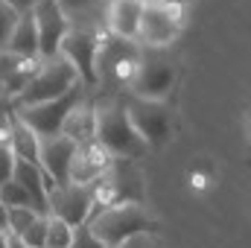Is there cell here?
<instances>
[{
	"label": "cell",
	"instance_id": "44dd1931",
	"mask_svg": "<svg viewBox=\"0 0 251 248\" xmlns=\"http://www.w3.org/2000/svg\"><path fill=\"white\" fill-rule=\"evenodd\" d=\"M38 67H41V59H18V64H15V67L6 73V79H3V99L12 102L15 97H21V94L26 91V85L35 79Z\"/></svg>",
	"mask_w": 251,
	"mask_h": 248
},
{
	"label": "cell",
	"instance_id": "d6a6232c",
	"mask_svg": "<svg viewBox=\"0 0 251 248\" xmlns=\"http://www.w3.org/2000/svg\"><path fill=\"white\" fill-rule=\"evenodd\" d=\"M6 248H26L24 243H18L15 237H6Z\"/></svg>",
	"mask_w": 251,
	"mask_h": 248
},
{
	"label": "cell",
	"instance_id": "3957f363",
	"mask_svg": "<svg viewBox=\"0 0 251 248\" xmlns=\"http://www.w3.org/2000/svg\"><path fill=\"white\" fill-rule=\"evenodd\" d=\"M88 231L105 248H117L134 234H155V219L143 204H117V207H94L88 216Z\"/></svg>",
	"mask_w": 251,
	"mask_h": 248
},
{
	"label": "cell",
	"instance_id": "4316f807",
	"mask_svg": "<svg viewBox=\"0 0 251 248\" xmlns=\"http://www.w3.org/2000/svg\"><path fill=\"white\" fill-rule=\"evenodd\" d=\"M12 170H15V158H12L6 140H0V187L12 178Z\"/></svg>",
	"mask_w": 251,
	"mask_h": 248
},
{
	"label": "cell",
	"instance_id": "e575fe53",
	"mask_svg": "<svg viewBox=\"0 0 251 248\" xmlns=\"http://www.w3.org/2000/svg\"><path fill=\"white\" fill-rule=\"evenodd\" d=\"M6 237H9V234H3V231H0V248H6Z\"/></svg>",
	"mask_w": 251,
	"mask_h": 248
},
{
	"label": "cell",
	"instance_id": "83f0119b",
	"mask_svg": "<svg viewBox=\"0 0 251 248\" xmlns=\"http://www.w3.org/2000/svg\"><path fill=\"white\" fill-rule=\"evenodd\" d=\"M117 248H161V243H158L155 234H134L126 243H120Z\"/></svg>",
	"mask_w": 251,
	"mask_h": 248
},
{
	"label": "cell",
	"instance_id": "4fadbf2b",
	"mask_svg": "<svg viewBox=\"0 0 251 248\" xmlns=\"http://www.w3.org/2000/svg\"><path fill=\"white\" fill-rule=\"evenodd\" d=\"M73 152H76V143L62 137V134L38 137V164H41V173L53 184H67V173H70Z\"/></svg>",
	"mask_w": 251,
	"mask_h": 248
},
{
	"label": "cell",
	"instance_id": "52a82bcc",
	"mask_svg": "<svg viewBox=\"0 0 251 248\" xmlns=\"http://www.w3.org/2000/svg\"><path fill=\"white\" fill-rule=\"evenodd\" d=\"M88 94H94V91H88L82 82H76V85H73L67 94H62L59 99L41 102V105H29V108H12V111H15V117H18L21 123H26L38 137H53V134L62 131L64 117H67Z\"/></svg>",
	"mask_w": 251,
	"mask_h": 248
},
{
	"label": "cell",
	"instance_id": "484cf974",
	"mask_svg": "<svg viewBox=\"0 0 251 248\" xmlns=\"http://www.w3.org/2000/svg\"><path fill=\"white\" fill-rule=\"evenodd\" d=\"M70 248H105L91 231H88V225H79V228H73V240H70Z\"/></svg>",
	"mask_w": 251,
	"mask_h": 248
},
{
	"label": "cell",
	"instance_id": "9c48e42d",
	"mask_svg": "<svg viewBox=\"0 0 251 248\" xmlns=\"http://www.w3.org/2000/svg\"><path fill=\"white\" fill-rule=\"evenodd\" d=\"M181 32V9L167 6L158 0H146L140 9L137 24V44L140 47H170Z\"/></svg>",
	"mask_w": 251,
	"mask_h": 248
},
{
	"label": "cell",
	"instance_id": "d4e9b609",
	"mask_svg": "<svg viewBox=\"0 0 251 248\" xmlns=\"http://www.w3.org/2000/svg\"><path fill=\"white\" fill-rule=\"evenodd\" d=\"M15 21H18V12H15L9 3H3V0H0V50H3V47H6V41H9V32H12Z\"/></svg>",
	"mask_w": 251,
	"mask_h": 248
},
{
	"label": "cell",
	"instance_id": "4dcf8cb0",
	"mask_svg": "<svg viewBox=\"0 0 251 248\" xmlns=\"http://www.w3.org/2000/svg\"><path fill=\"white\" fill-rule=\"evenodd\" d=\"M3 3H9V6L18 12V15H24V12H32L38 0H3Z\"/></svg>",
	"mask_w": 251,
	"mask_h": 248
},
{
	"label": "cell",
	"instance_id": "603a6c76",
	"mask_svg": "<svg viewBox=\"0 0 251 248\" xmlns=\"http://www.w3.org/2000/svg\"><path fill=\"white\" fill-rule=\"evenodd\" d=\"M0 204H3L6 210H12V207H29V210H32V201H29V196H26L21 187L15 184L12 178L0 187Z\"/></svg>",
	"mask_w": 251,
	"mask_h": 248
},
{
	"label": "cell",
	"instance_id": "ac0fdd59",
	"mask_svg": "<svg viewBox=\"0 0 251 248\" xmlns=\"http://www.w3.org/2000/svg\"><path fill=\"white\" fill-rule=\"evenodd\" d=\"M6 146H9V152H12L15 161L32 164V167L41 170V164H38V134H35L26 123H21V120L15 117V111H12L9 128H6Z\"/></svg>",
	"mask_w": 251,
	"mask_h": 248
},
{
	"label": "cell",
	"instance_id": "836d02e7",
	"mask_svg": "<svg viewBox=\"0 0 251 248\" xmlns=\"http://www.w3.org/2000/svg\"><path fill=\"white\" fill-rule=\"evenodd\" d=\"M0 231L6 234V207L3 204H0Z\"/></svg>",
	"mask_w": 251,
	"mask_h": 248
},
{
	"label": "cell",
	"instance_id": "2e32d148",
	"mask_svg": "<svg viewBox=\"0 0 251 248\" xmlns=\"http://www.w3.org/2000/svg\"><path fill=\"white\" fill-rule=\"evenodd\" d=\"M143 3L146 0H108V12H105V29H108V35L134 41L137 38V24H140Z\"/></svg>",
	"mask_w": 251,
	"mask_h": 248
},
{
	"label": "cell",
	"instance_id": "cb8c5ba5",
	"mask_svg": "<svg viewBox=\"0 0 251 248\" xmlns=\"http://www.w3.org/2000/svg\"><path fill=\"white\" fill-rule=\"evenodd\" d=\"M44 234H47V216H38V219L18 237V243H24L26 248H44Z\"/></svg>",
	"mask_w": 251,
	"mask_h": 248
},
{
	"label": "cell",
	"instance_id": "8992f818",
	"mask_svg": "<svg viewBox=\"0 0 251 248\" xmlns=\"http://www.w3.org/2000/svg\"><path fill=\"white\" fill-rule=\"evenodd\" d=\"M79 82L76 70L64 62L62 56H53L47 62H41L35 79L26 85V91L21 97H15L9 105L12 108H29V105H41V102H50V99H59L62 94H67L73 85Z\"/></svg>",
	"mask_w": 251,
	"mask_h": 248
},
{
	"label": "cell",
	"instance_id": "30bf717a",
	"mask_svg": "<svg viewBox=\"0 0 251 248\" xmlns=\"http://www.w3.org/2000/svg\"><path fill=\"white\" fill-rule=\"evenodd\" d=\"M94 213V193L91 184H53L47 190V216L62 219L64 225L79 228Z\"/></svg>",
	"mask_w": 251,
	"mask_h": 248
},
{
	"label": "cell",
	"instance_id": "ffe728a7",
	"mask_svg": "<svg viewBox=\"0 0 251 248\" xmlns=\"http://www.w3.org/2000/svg\"><path fill=\"white\" fill-rule=\"evenodd\" d=\"M94 125H97V120H94V94H88V97L64 117L59 134L67 137V140H73V143L79 146V143L94 140Z\"/></svg>",
	"mask_w": 251,
	"mask_h": 248
},
{
	"label": "cell",
	"instance_id": "5b68a950",
	"mask_svg": "<svg viewBox=\"0 0 251 248\" xmlns=\"http://www.w3.org/2000/svg\"><path fill=\"white\" fill-rule=\"evenodd\" d=\"M94 207H117V204H143L146 178L134 161H111L102 178L91 184Z\"/></svg>",
	"mask_w": 251,
	"mask_h": 248
},
{
	"label": "cell",
	"instance_id": "1f68e13d",
	"mask_svg": "<svg viewBox=\"0 0 251 248\" xmlns=\"http://www.w3.org/2000/svg\"><path fill=\"white\" fill-rule=\"evenodd\" d=\"M158 3H167V6H187V3H196V0H158Z\"/></svg>",
	"mask_w": 251,
	"mask_h": 248
},
{
	"label": "cell",
	"instance_id": "9a60e30c",
	"mask_svg": "<svg viewBox=\"0 0 251 248\" xmlns=\"http://www.w3.org/2000/svg\"><path fill=\"white\" fill-rule=\"evenodd\" d=\"M56 6L67 18L70 29H85V32H97V35L108 32L105 29L108 0H56Z\"/></svg>",
	"mask_w": 251,
	"mask_h": 248
},
{
	"label": "cell",
	"instance_id": "277c9868",
	"mask_svg": "<svg viewBox=\"0 0 251 248\" xmlns=\"http://www.w3.org/2000/svg\"><path fill=\"white\" fill-rule=\"evenodd\" d=\"M173 82H176V59H173L170 47H140L126 97L164 99L173 91Z\"/></svg>",
	"mask_w": 251,
	"mask_h": 248
},
{
	"label": "cell",
	"instance_id": "d6986e66",
	"mask_svg": "<svg viewBox=\"0 0 251 248\" xmlns=\"http://www.w3.org/2000/svg\"><path fill=\"white\" fill-rule=\"evenodd\" d=\"M3 53H9L15 59H38V32H35L32 12L18 15V21H15V26L9 32V41H6Z\"/></svg>",
	"mask_w": 251,
	"mask_h": 248
},
{
	"label": "cell",
	"instance_id": "e0dca14e",
	"mask_svg": "<svg viewBox=\"0 0 251 248\" xmlns=\"http://www.w3.org/2000/svg\"><path fill=\"white\" fill-rule=\"evenodd\" d=\"M12 181L21 187L29 201H32V210L47 216V190L53 187V181L32 164H24V161H15V170H12Z\"/></svg>",
	"mask_w": 251,
	"mask_h": 248
},
{
	"label": "cell",
	"instance_id": "6da1fadb",
	"mask_svg": "<svg viewBox=\"0 0 251 248\" xmlns=\"http://www.w3.org/2000/svg\"><path fill=\"white\" fill-rule=\"evenodd\" d=\"M94 140L114 158V161H137L146 155V143L128 123L123 97H100L94 94Z\"/></svg>",
	"mask_w": 251,
	"mask_h": 248
},
{
	"label": "cell",
	"instance_id": "8fae6325",
	"mask_svg": "<svg viewBox=\"0 0 251 248\" xmlns=\"http://www.w3.org/2000/svg\"><path fill=\"white\" fill-rule=\"evenodd\" d=\"M100 38H102V35H97V32L67 29V35L62 38V47H59V56L76 70L79 82H82L88 91H94V59H97Z\"/></svg>",
	"mask_w": 251,
	"mask_h": 248
},
{
	"label": "cell",
	"instance_id": "ba28073f",
	"mask_svg": "<svg viewBox=\"0 0 251 248\" xmlns=\"http://www.w3.org/2000/svg\"><path fill=\"white\" fill-rule=\"evenodd\" d=\"M128 123L140 134L146 149H158L170 140L173 131V111L167 108L164 99H137V97H123Z\"/></svg>",
	"mask_w": 251,
	"mask_h": 248
},
{
	"label": "cell",
	"instance_id": "7a4b0ae2",
	"mask_svg": "<svg viewBox=\"0 0 251 248\" xmlns=\"http://www.w3.org/2000/svg\"><path fill=\"white\" fill-rule=\"evenodd\" d=\"M137 41H126L117 35H102L94 59V94L100 97H126L128 82L137 64Z\"/></svg>",
	"mask_w": 251,
	"mask_h": 248
},
{
	"label": "cell",
	"instance_id": "7c38bea8",
	"mask_svg": "<svg viewBox=\"0 0 251 248\" xmlns=\"http://www.w3.org/2000/svg\"><path fill=\"white\" fill-rule=\"evenodd\" d=\"M32 21H35V32H38V59L47 62L53 56H59L62 38L67 35V18L62 9L56 6V0H38L32 9Z\"/></svg>",
	"mask_w": 251,
	"mask_h": 248
},
{
	"label": "cell",
	"instance_id": "5bb4252c",
	"mask_svg": "<svg viewBox=\"0 0 251 248\" xmlns=\"http://www.w3.org/2000/svg\"><path fill=\"white\" fill-rule=\"evenodd\" d=\"M111 161H114V158H111L97 140L79 143L76 152H73V161H70L67 181H70V184H94L97 178L105 175V170L111 167Z\"/></svg>",
	"mask_w": 251,
	"mask_h": 248
},
{
	"label": "cell",
	"instance_id": "7402d4cb",
	"mask_svg": "<svg viewBox=\"0 0 251 248\" xmlns=\"http://www.w3.org/2000/svg\"><path fill=\"white\" fill-rule=\"evenodd\" d=\"M73 240V228L64 225L62 219L47 216V234H44V248H70Z\"/></svg>",
	"mask_w": 251,
	"mask_h": 248
},
{
	"label": "cell",
	"instance_id": "f546056e",
	"mask_svg": "<svg viewBox=\"0 0 251 248\" xmlns=\"http://www.w3.org/2000/svg\"><path fill=\"white\" fill-rule=\"evenodd\" d=\"M9 117H12V105L6 99H0V140H6V128H9Z\"/></svg>",
	"mask_w": 251,
	"mask_h": 248
},
{
	"label": "cell",
	"instance_id": "f1b7e54d",
	"mask_svg": "<svg viewBox=\"0 0 251 248\" xmlns=\"http://www.w3.org/2000/svg\"><path fill=\"white\" fill-rule=\"evenodd\" d=\"M15 64H18L15 56H9V53H3V50H0V99H3V79H6V73H9Z\"/></svg>",
	"mask_w": 251,
	"mask_h": 248
}]
</instances>
